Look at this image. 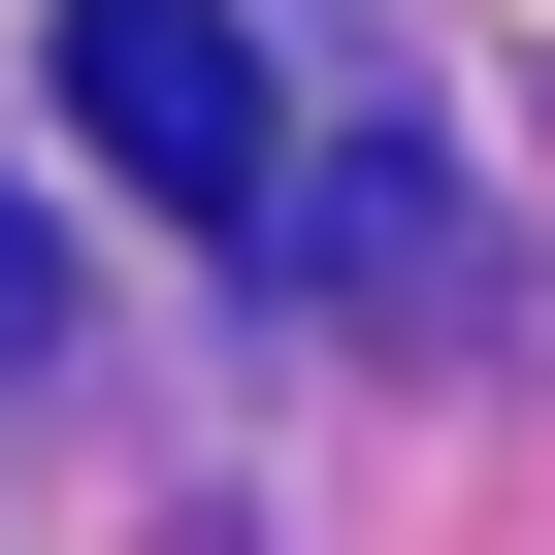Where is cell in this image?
Listing matches in <instances>:
<instances>
[{
	"label": "cell",
	"mask_w": 555,
	"mask_h": 555,
	"mask_svg": "<svg viewBox=\"0 0 555 555\" xmlns=\"http://www.w3.org/2000/svg\"><path fill=\"white\" fill-rule=\"evenodd\" d=\"M66 131H99L164 229H261V196H295V131H261V34H229V0H66Z\"/></svg>",
	"instance_id": "6da1fadb"
},
{
	"label": "cell",
	"mask_w": 555,
	"mask_h": 555,
	"mask_svg": "<svg viewBox=\"0 0 555 555\" xmlns=\"http://www.w3.org/2000/svg\"><path fill=\"white\" fill-rule=\"evenodd\" d=\"M0 360H66V261H34V229H0Z\"/></svg>",
	"instance_id": "7a4b0ae2"
}]
</instances>
